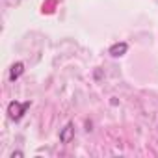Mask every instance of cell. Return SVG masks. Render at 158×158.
<instances>
[{"instance_id": "6da1fadb", "label": "cell", "mask_w": 158, "mask_h": 158, "mask_svg": "<svg viewBox=\"0 0 158 158\" xmlns=\"http://www.w3.org/2000/svg\"><path fill=\"white\" fill-rule=\"evenodd\" d=\"M28 108H30V101H26V102L13 101V102L8 104V115H10V119H13V121H21Z\"/></svg>"}, {"instance_id": "7a4b0ae2", "label": "cell", "mask_w": 158, "mask_h": 158, "mask_svg": "<svg viewBox=\"0 0 158 158\" xmlns=\"http://www.w3.org/2000/svg\"><path fill=\"white\" fill-rule=\"evenodd\" d=\"M127 50H128V45L121 41V43H114V45L110 47L108 54H110L112 58H121V56H125V54H127Z\"/></svg>"}, {"instance_id": "3957f363", "label": "cell", "mask_w": 158, "mask_h": 158, "mask_svg": "<svg viewBox=\"0 0 158 158\" xmlns=\"http://www.w3.org/2000/svg\"><path fill=\"white\" fill-rule=\"evenodd\" d=\"M73 138H74V125L73 123H67L61 128V132H60V141L61 143H69Z\"/></svg>"}, {"instance_id": "277c9868", "label": "cell", "mask_w": 158, "mask_h": 158, "mask_svg": "<svg viewBox=\"0 0 158 158\" xmlns=\"http://www.w3.org/2000/svg\"><path fill=\"white\" fill-rule=\"evenodd\" d=\"M23 73H24V63H23V61H15V63L10 67V80L15 82L17 78H21Z\"/></svg>"}, {"instance_id": "5b68a950", "label": "cell", "mask_w": 158, "mask_h": 158, "mask_svg": "<svg viewBox=\"0 0 158 158\" xmlns=\"http://www.w3.org/2000/svg\"><path fill=\"white\" fill-rule=\"evenodd\" d=\"M23 156H24V154H23L21 151H15V152H11V154H10V158H23Z\"/></svg>"}]
</instances>
